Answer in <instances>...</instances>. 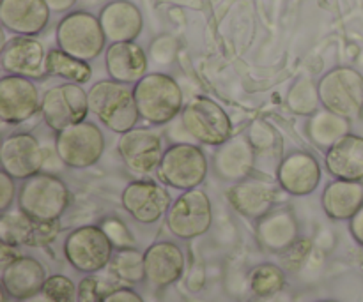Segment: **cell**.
Returning <instances> with one entry per match:
<instances>
[{"label": "cell", "instance_id": "obj_43", "mask_svg": "<svg viewBox=\"0 0 363 302\" xmlns=\"http://www.w3.org/2000/svg\"><path fill=\"white\" fill-rule=\"evenodd\" d=\"M18 302H50L48 299H46L43 294H38V296L34 297H28V299H23V301H18Z\"/></svg>", "mask_w": 363, "mask_h": 302}, {"label": "cell", "instance_id": "obj_35", "mask_svg": "<svg viewBox=\"0 0 363 302\" xmlns=\"http://www.w3.org/2000/svg\"><path fill=\"white\" fill-rule=\"evenodd\" d=\"M311 251H312L311 240L298 239L293 246L287 248V250L282 253L284 265H286L287 269H291V271H298V269L301 267V264L307 260Z\"/></svg>", "mask_w": 363, "mask_h": 302}, {"label": "cell", "instance_id": "obj_20", "mask_svg": "<svg viewBox=\"0 0 363 302\" xmlns=\"http://www.w3.org/2000/svg\"><path fill=\"white\" fill-rule=\"evenodd\" d=\"M50 7L45 0H0V21L16 35L41 34L50 21Z\"/></svg>", "mask_w": 363, "mask_h": 302}, {"label": "cell", "instance_id": "obj_27", "mask_svg": "<svg viewBox=\"0 0 363 302\" xmlns=\"http://www.w3.org/2000/svg\"><path fill=\"white\" fill-rule=\"evenodd\" d=\"M257 239L266 250L284 253L298 240V221L289 211L269 212L257 225Z\"/></svg>", "mask_w": 363, "mask_h": 302}, {"label": "cell", "instance_id": "obj_29", "mask_svg": "<svg viewBox=\"0 0 363 302\" xmlns=\"http://www.w3.org/2000/svg\"><path fill=\"white\" fill-rule=\"evenodd\" d=\"M48 74L59 76L71 83L84 85L91 80L92 69L87 60H80L60 48L48 52Z\"/></svg>", "mask_w": 363, "mask_h": 302}, {"label": "cell", "instance_id": "obj_40", "mask_svg": "<svg viewBox=\"0 0 363 302\" xmlns=\"http://www.w3.org/2000/svg\"><path fill=\"white\" fill-rule=\"evenodd\" d=\"M350 230H351V236H353V239L363 248V205H362L360 211H358L357 214L350 219Z\"/></svg>", "mask_w": 363, "mask_h": 302}, {"label": "cell", "instance_id": "obj_1", "mask_svg": "<svg viewBox=\"0 0 363 302\" xmlns=\"http://www.w3.org/2000/svg\"><path fill=\"white\" fill-rule=\"evenodd\" d=\"M133 98L140 119L152 126H165L183 112V91L170 74H145L133 85Z\"/></svg>", "mask_w": 363, "mask_h": 302}, {"label": "cell", "instance_id": "obj_33", "mask_svg": "<svg viewBox=\"0 0 363 302\" xmlns=\"http://www.w3.org/2000/svg\"><path fill=\"white\" fill-rule=\"evenodd\" d=\"M319 103H321V99H319L318 87L308 78L298 80L287 94V106L298 115H314L318 112Z\"/></svg>", "mask_w": 363, "mask_h": 302}, {"label": "cell", "instance_id": "obj_2", "mask_svg": "<svg viewBox=\"0 0 363 302\" xmlns=\"http://www.w3.org/2000/svg\"><path fill=\"white\" fill-rule=\"evenodd\" d=\"M89 110L108 131L124 134L137 127L140 113L133 98V88L113 80H103L87 92Z\"/></svg>", "mask_w": 363, "mask_h": 302}, {"label": "cell", "instance_id": "obj_7", "mask_svg": "<svg viewBox=\"0 0 363 302\" xmlns=\"http://www.w3.org/2000/svg\"><path fill=\"white\" fill-rule=\"evenodd\" d=\"M181 122L195 141L220 147L233 138V122L225 110L206 95L194 98L183 110Z\"/></svg>", "mask_w": 363, "mask_h": 302}, {"label": "cell", "instance_id": "obj_21", "mask_svg": "<svg viewBox=\"0 0 363 302\" xmlns=\"http://www.w3.org/2000/svg\"><path fill=\"white\" fill-rule=\"evenodd\" d=\"M46 271L39 260L20 257L2 269V290L14 301H23L43 292Z\"/></svg>", "mask_w": 363, "mask_h": 302}, {"label": "cell", "instance_id": "obj_3", "mask_svg": "<svg viewBox=\"0 0 363 302\" xmlns=\"http://www.w3.org/2000/svg\"><path fill=\"white\" fill-rule=\"evenodd\" d=\"M71 198V191L60 177L39 172L20 186L18 209L35 221H57L69 207Z\"/></svg>", "mask_w": 363, "mask_h": 302}, {"label": "cell", "instance_id": "obj_36", "mask_svg": "<svg viewBox=\"0 0 363 302\" xmlns=\"http://www.w3.org/2000/svg\"><path fill=\"white\" fill-rule=\"evenodd\" d=\"M101 228L105 230L106 236L112 240L113 248H119V250H124V248H130L133 244V239H131L130 232H128L126 226L119 221V219H105L101 223Z\"/></svg>", "mask_w": 363, "mask_h": 302}, {"label": "cell", "instance_id": "obj_22", "mask_svg": "<svg viewBox=\"0 0 363 302\" xmlns=\"http://www.w3.org/2000/svg\"><path fill=\"white\" fill-rule=\"evenodd\" d=\"M255 166V147L247 137H233L229 141L220 145L213 158V168L216 175L223 180L247 179Z\"/></svg>", "mask_w": 363, "mask_h": 302}, {"label": "cell", "instance_id": "obj_23", "mask_svg": "<svg viewBox=\"0 0 363 302\" xmlns=\"http://www.w3.org/2000/svg\"><path fill=\"white\" fill-rule=\"evenodd\" d=\"M105 66L110 80L130 85L145 76L147 57L135 41L112 42L105 52Z\"/></svg>", "mask_w": 363, "mask_h": 302}, {"label": "cell", "instance_id": "obj_30", "mask_svg": "<svg viewBox=\"0 0 363 302\" xmlns=\"http://www.w3.org/2000/svg\"><path fill=\"white\" fill-rule=\"evenodd\" d=\"M35 219L21 212H4L0 218V240L11 246H30L34 236Z\"/></svg>", "mask_w": 363, "mask_h": 302}, {"label": "cell", "instance_id": "obj_19", "mask_svg": "<svg viewBox=\"0 0 363 302\" xmlns=\"http://www.w3.org/2000/svg\"><path fill=\"white\" fill-rule=\"evenodd\" d=\"M229 202L241 216L248 219H262L272 212L277 191L269 180L250 177L240 180L229 190Z\"/></svg>", "mask_w": 363, "mask_h": 302}, {"label": "cell", "instance_id": "obj_37", "mask_svg": "<svg viewBox=\"0 0 363 302\" xmlns=\"http://www.w3.org/2000/svg\"><path fill=\"white\" fill-rule=\"evenodd\" d=\"M103 294L99 289V281L94 276H85L80 283H78L77 302H103Z\"/></svg>", "mask_w": 363, "mask_h": 302}, {"label": "cell", "instance_id": "obj_42", "mask_svg": "<svg viewBox=\"0 0 363 302\" xmlns=\"http://www.w3.org/2000/svg\"><path fill=\"white\" fill-rule=\"evenodd\" d=\"M45 2L53 13H66L77 4V0H45Z\"/></svg>", "mask_w": 363, "mask_h": 302}, {"label": "cell", "instance_id": "obj_4", "mask_svg": "<svg viewBox=\"0 0 363 302\" xmlns=\"http://www.w3.org/2000/svg\"><path fill=\"white\" fill-rule=\"evenodd\" d=\"M321 105L330 112L354 120L363 112V76L353 67L340 66L328 71L318 83Z\"/></svg>", "mask_w": 363, "mask_h": 302}, {"label": "cell", "instance_id": "obj_38", "mask_svg": "<svg viewBox=\"0 0 363 302\" xmlns=\"http://www.w3.org/2000/svg\"><path fill=\"white\" fill-rule=\"evenodd\" d=\"M14 194H16V186H14V179L9 173H0V212H7L11 204L14 202Z\"/></svg>", "mask_w": 363, "mask_h": 302}, {"label": "cell", "instance_id": "obj_26", "mask_svg": "<svg viewBox=\"0 0 363 302\" xmlns=\"http://www.w3.org/2000/svg\"><path fill=\"white\" fill-rule=\"evenodd\" d=\"M323 211L335 221H350L363 205V184L358 180L335 179L325 187Z\"/></svg>", "mask_w": 363, "mask_h": 302}, {"label": "cell", "instance_id": "obj_17", "mask_svg": "<svg viewBox=\"0 0 363 302\" xmlns=\"http://www.w3.org/2000/svg\"><path fill=\"white\" fill-rule=\"evenodd\" d=\"M184 253L176 243L160 240L144 251L145 279L156 289H167L184 274Z\"/></svg>", "mask_w": 363, "mask_h": 302}, {"label": "cell", "instance_id": "obj_18", "mask_svg": "<svg viewBox=\"0 0 363 302\" xmlns=\"http://www.w3.org/2000/svg\"><path fill=\"white\" fill-rule=\"evenodd\" d=\"M277 180L286 193L293 197H307L314 193L321 182V166L308 152H291L280 161Z\"/></svg>", "mask_w": 363, "mask_h": 302}, {"label": "cell", "instance_id": "obj_8", "mask_svg": "<svg viewBox=\"0 0 363 302\" xmlns=\"http://www.w3.org/2000/svg\"><path fill=\"white\" fill-rule=\"evenodd\" d=\"M64 255L74 271L96 274L112 262L113 244L101 226L85 225L66 237Z\"/></svg>", "mask_w": 363, "mask_h": 302}, {"label": "cell", "instance_id": "obj_5", "mask_svg": "<svg viewBox=\"0 0 363 302\" xmlns=\"http://www.w3.org/2000/svg\"><path fill=\"white\" fill-rule=\"evenodd\" d=\"M209 163L204 151L194 144H174L165 149L158 177L165 186L179 191L197 190L208 177Z\"/></svg>", "mask_w": 363, "mask_h": 302}, {"label": "cell", "instance_id": "obj_41", "mask_svg": "<svg viewBox=\"0 0 363 302\" xmlns=\"http://www.w3.org/2000/svg\"><path fill=\"white\" fill-rule=\"evenodd\" d=\"M20 257L21 255H18L16 246H11V244L2 243V248H0V264H2V269Z\"/></svg>", "mask_w": 363, "mask_h": 302}, {"label": "cell", "instance_id": "obj_39", "mask_svg": "<svg viewBox=\"0 0 363 302\" xmlns=\"http://www.w3.org/2000/svg\"><path fill=\"white\" fill-rule=\"evenodd\" d=\"M103 302H144V299L135 290L123 286V289H116L112 292L105 294Z\"/></svg>", "mask_w": 363, "mask_h": 302}, {"label": "cell", "instance_id": "obj_14", "mask_svg": "<svg viewBox=\"0 0 363 302\" xmlns=\"http://www.w3.org/2000/svg\"><path fill=\"white\" fill-rule=\"evenodd\" d=\"M45 159V149L30 133H14L0 145L2 172L14 180H25L41 172Z\"/></svg>", "mask_w": 363, "mask_h": 302}, {"label": "cell", "instance_id": "obj_44", "mask_svg": "<svg viewBox=\"0 0 363 302\" xmlns=\"http://www.w3.org/2000/svg\"><path fill=\"white\" fill-rule=\"evenodd\" d=\"M319 302H339V301H319Z\"/></svg>", "mask_w": 363, "mask_h": 302}, {"label": "cell", "instance_id": "obj_25", "mask_svg": "<svg viewBox=\"0 0 363 302\" xmlns=\"http://www.w3.org/2000/svg\"><path fill=\"white\" fill-rule=\"evenodd\" d=\"M326 170L340 180H363V137L346 134L326 149Z\"/></svg>", "mask_w": 363, "mask_h": 302}, {"label": "cell", "instance_id": "obj_28", "mask_svg": "<svg viewBox=\"0 0 363 302\" xmlns=\"http://www.w3.org/2000/svg\"><path fill=\"white\" fill-rule=\"evenodd\" d=\"M350 131L351 120L344 119V117L337 115L326 108L323 112H315L307 120L308 138L319 149H330L335 141L350 134Z\"/></svg>", "mask_w": 363, "mask_h": 302}, {"label": "cell", "instance_id": "obj_10", "mask_svg": "<svg viewBox=\"0 0 363 302\" xmlns=\"http://www.w3.org/2000/svg\"><path fill=\"white\" fill-rule=\"evenodd\" d=\"M167 228L183 240L197 239L209 232L213 225V205L202 190L184 191L170 205L165 216Z\"/></svg>", "mask_w": 363, "mask_h": 302}, {"label": "cell", "instance_id": "obj_32", "mask_svg": "<svg viewBox=\"0 0 363 302\" xmlns=\"http://www.w3.org/2000/svg\"><path fill=\"white\" fill-rule=\"evenodd\" d=\"M286 286V272L275 264H261L250 272V290L261 299L277 296Z\"/></svg>", "mask_w": 363, "mask_h": 302}, {"label": "cell", "instance_id": "obj_13", "mask_svg": "<svg viewBox=\"0 0 363 302\" xmlns=\"http://www.w3.org/2000/svg\"><path fill=\"white\" fill-rule=\"evenodd\" d=\"M123 209L142 225H152L167 216L172 200L162 184L152 180H133L121 193Z\"/></svg>", "mask_w": 363, "mask_h": 302}, {"label": "cell", "instance_id": "obj_34", "mask_svg": "<svg viewBox=\"0 0 363 302\" xmlns=\"http://www.w3.org/2000/svg\"><path fill=\"white\" fill-rule=\"evenodd\" d=\"M78 286L67 276L53 274L46 278L43 286V296L50 302H77Z\"/></svg>", "mask_w": 363, "mask_h": 302}, {"label": "cell", "instance_id": "obj_15", "mask_svg": "<svg viewBox=\"0 0 363 302\" xmlns=\"http://www.w3.org/2000/svg\"><path fill=\"white\" fill-rule=\"evenodd\" d=\"M0 64L7 74L43 80L48 74V52L38 39L16 35L2 48Z\"/></svg>", "mask_w": 363, "mask_h": 302}, {"label": "cell", "instance_id": "obj_31", "mask_svg": "<svg viewBox=\"0 0 363 302\" xmlns=\"http://www.w3.org/2000/svg\"><path fill=\"white\" fill-rule=\"evenodd\" d=\"M110 272L119 281L128 283V285H137L142 279H145L144 255L133 248L119 250L110 262Z\"/></svg>", "mask_w": 363, "mask_h": 302}, {"label": "cell", "instance_id": "obj_11", "mask_svg": "<svg viewBox=\"0 0 363 302\" xmlns=\"http://www.w3.org/2000/svg\"><path fill=\"white\" fill-rule=\"evenodd\" d=\"M91 113L89 110V95L78 83L55 85L48 88L41 99V115L46 126L55 133L84 122L85 117Z\"/></svg>", "mask_w": 363, "mask_h": 302}, {"label": "cell", "instance_id": "obj_16", "mask_svg": "<svg viewBox=\"0 0 363 302\" xmlns=\"http://www.w3.org/2000/svg\"><path fill=\"white\" fill-rule=\"evenodd\" d=\"M41 110L38 87L23 76L6 74L0 80V119L6 124H21Z\"/></svg>", "mask_w": 363, "mask_h": 302}, {"label": "cell", "instance_id": "obj_24", "mask_svg": "<svg viewBox=\"0 0 363 302\" xmlns=\"http://www.w3.org/2000/svg\"><path fill=\"white\" fill-rule=\"evenodd\" d=\"M99 23L110 42L135 41L144 28L140 9L128 0H113L99 13Z\"/></svg>", "mask_w": 363, "mask_h": 302}, {"label": "cell", "instance_id": "obj_6", "mask_svg": "<svg viewBox=\"0 0 363 302\" xmlns=\"http://www.w3.org/2000/svg\"><path fill=\"white\" fill-rule=\"evenodd\" d=\"M106 35L99 18L85 11L67 13L57 25V46L80 60L98 59L105 50Z\"/></svg>", "mask_w": 363, "mask_h": 302}, {"label": "cell", "instance_id": "obj_9", "mask_svg": "<svg viewBox=\"0 0 363 302\" xmlns=\"http://www.w3.org/2000/svg\"><path fill=\"white\" fill-rule=\"evenodd\" d=\"M55 152L67 168L84 170L94 166L105 152V137L94 122L73 124L55 137Z\"/></svg>", "mask_w": 363, "mask_h": 302}, {"label": "cell", "instance_id": "obj_12", "mask_svg": "<svg viewBox=\"0 0 363 302\" xmlns=\"http://www.w3.org/2000/svg\"><path fill=\"white\" fill-rule=\"evenodd\" d=\"M117 152L124 166L135 175H145L160 166L163 158V140L158 131L151 127H133L121 134Z\"/></svg>", "mask_w": 363, "mask_h": 302}]
</instances>
